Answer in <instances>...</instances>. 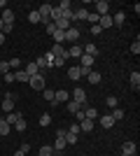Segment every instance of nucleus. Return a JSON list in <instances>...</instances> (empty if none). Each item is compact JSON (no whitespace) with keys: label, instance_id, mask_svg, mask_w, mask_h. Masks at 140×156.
Segmentation results:
<instances>
[{"label":"nucleus","instance_id":"12","mask_svg":"<svg viewBox=\"0 0 140 156\" xmlns=\"http://www.w3.org/2000/svg\"><path fill=\"white\" fill-rule=\"evenodd\" d=\"M2 110L5 112H14V96L12 93H7L5 100H2Z\"/></svg>","mask_w":140,"mask_h":156},{"label":"nucleus","instance_id":"8","mask_svg":"<svg viewBox=\"0 0 140 156\" xmlns=\"http://www.w3.org/2000/svg\"><path fill=\"white\" fill-rule=\"evenodd\" d=\"M0 21L2 23H9V26H14V12L7 7V9H2V16H0Z\"/></svg>","mask_w":140,"mask_h":156},{"label":"nucleus","instance_id":"34","mask_svg":"<svg viewBox=\"0 0 140 156\" xmlns=\"http://www.w3.org/2000/svg\"><path fill=\"white\" fill-rule=\"evenodd\" d=\"M77 140H80L77 135H73V133H66V144H77Z\"/></svg>","mask_w":140,"mask_h":156},{"label":"nucleus","instance_id":"10","mask_svg":"<svg viewBox=\"0 0 140 156\" xmlns=\"http://www.w3.org/2000/svg\"><path fill=\"white\" fill-rule=\"evenodd\" d=\"M73 98H75V100H77V103H80V105H84V103H87V91L77 86V89H75V91H73Z\"/></svg>","mask_w":140,"mask_h":156},{"label":"nucleus","instance_id":"27","mask_svg":"<svg viewBox=\"0 0 140 156\" xmlns=\"http://www.w3.org/2000/svg\"><path fill=\"white\" fill-rule=\"evenodd\" d=\"M87 79L91 82V84H100V72H93V70H89Z\"/></svg>","mask_w":140,"mask_h":156},{"label":"nucleus","instance_id":"30","mask_svg":"<svg viewBox=\"0 0 140 156\" xmlns=\"http://www.w3.org/2000/svg\"><path fill=\"white\" fill-rule=\"evenodd\" d=\"M9 130H12V126L7 124L5 119H0V135H7V133H9Z\"/></svg>","mask_w":140,"mask_h":156},{"label":"nucleus","instance_id":"41","mask_svg":"<svg viewBox=\"0 0 140 156\" xmlns=\"http://www.w3.org/2000/svg\"><path fill=\"white\" fill-rule=\"evenodd\" d=\"M68 133H73V135H80V124H73L68 128Z\"/></svg>","mask_w":140,"mask_h":156},{"label":"nucleus","instance_id":"45","mask_svg":"<svg viewBox=\"0 0 140 156\" xmlns=\"http://www.w3.org/2000/svg\"><path fill=\"white\" fill-rule=\"evenodd\" d=\"M12 28H14V26H9V23H5V26H2V35H7V33H12Z\"/></svg>","mask_w":140,"mask_h":156},{"label":"nucleus","instance_id":"11","mask_svg":"<svg viewBox=\"0 0 140 156\" xmlns=\"http://www.w3.org/2000/svg\"><path fill=\"white\" fill-rule=\"evenodd\" d=\"M80 68H87V70H91V65L93 63H96V58H93V56H87V54H82V56H80Z\"/></svg>","mask_w":140,"mask_h":156},{"label":"nucleus","instance_id":"29","mask_svg":"<svg viewBox=\"0 0 140 156\" xmlns=\"http://www.w3.org/2000/svg\"><path fill=\"white\" fill-rule=\"evenodd\" d=\"M56 151H54V147H49V144H42L40 147V156H54Z\"/></svg>","mask_w":140,"mask_h":156},{"label":"nucleus","instance_id":"4","mask_svg":"<svg viewBox=\"0 0 140 156\" xmlns=\"http://www.w3.org/2000/svg\"><path fill=\"white\" fill-rule=\"evenodd\" d=\"M49 51H52L54 58H63V61L68 58V51L63 49V44H52V49H49Z\"/></svg>","mask_w":140,"mask_h":156},{"label":"nucleus","instance_id":"52","mask_svg":"<svg viewBox=\"0 0 140 156\" xmlns=\"http://www.w3.org/2000/svg\"><path fill=\"white\" fill-rule=\"evenodd\" d=\"M14 156H26V154H23V151L19 149V151H14Z\"/></svg>","mask_w":140,"mask_h":156},{"label":"nucleus","instance_id":"9","mask_svg":"<svg viewBox=\"0 0 140 156\" xmlns=\"http://www.w3.org/2000/svg\"><path fill=\"white\" fill-rule=\"evenodd\" d=\"M68 77L73 79V82L82 79V68H80V65H73V68H68Z\"/></svg>","mask_w":140,"mask_h":156},{"label":"nucleus","instance_id":"54","mask_svg":"<svg viewBox=\"0 0 140 156\" xmlns=\"http://www.w3.org/2000/svg\"><path fill=\"white\" fill-rule=\"evenodd\" d=\"M121 156H131V154H121Z\"/></svg>","mask_w":140,"mask_h":156},{"label":"nucleus","instance_id":"36","mask_svg":"<svg viewBox=\"0 0 140 156\" xmlns=\"http://www.w3.org/2000/svg\"><path fill=\"white\" fill-rule=\"evenodd\" d=\"M87 19H89V23H91V26H96L100 16H98V14H96V12H89V16H87Z\"/></svg>","mask_w":140,"mask_h":156},{"label":"nucleus","instance_id":"49","mask_svg":"<svg viewBox=\"0 0 140 156\" xmlns=\"http://www.w3.org/2000/svg\"><path fill=\"white\" fill-rule=\"evenodd\" d=\"M66 133H68V130H63V128H59V130H56V137H66Z\"/></svg>","mask_w":140,"mask_h":156},{"label":"nucleus","instance_id":"51","mask_svg":"<svg viewBox=\"0 0 140 156\" xmlns=\"http://www.w3.org/2000/svg\"><path fill=\"white\" fill-rule=\"evenodd\" d=\"M5 44V35H2V33H0V47Z\"/></svg>","mask_w":140,"mask_h":156},{"label":"nucleus","instance_id":"23","mask_svg":"<svg viewBox=\"0 0 140 156\" xmlns=\"http://www.w3.org/2000/svg\"><path fill=\"white\" fill-rule=\"evenodd\" d=\"M61 16H63V9H61V7H52V14H49V19H52L54 23H56V21H59Z\"/></svg>","mask_w":140,"mask_h":156},{"label":"nucleus","instance_id":"3","mask_svg":"<svg viewBox=\"0 0 140 156\" xmlns=\"http://www.w3.org/2000/svg\"><path fill=\"white\" fill-rule=\"evenodd\" d=\"M96 14H98V16H105V14H110V2H107V0H96Z\"/></svg>","mask_w":140,"mask_h":156},{"label":"nucleus","instance_id":"20","mask_svg":"<svg viewBox=\"0 0 140 156\" xmlns=\"http://www.w3.org/2000/svg\"><path fill=\"white\" fill-rule=\"evenodd\" d=\"M82 49H84V54H87V56H93V58L98 56V47H96V44H84Z\"/></svg>","mask_w":140,"mask_h":156},{"label":"nucleus","instance_id":"22","mask_svg":"<svg viewBox=\"0 0 140 156\" xmlns=\"http://www.w3.org/2000/svg\"><path fill=\"white\" fill-rule=\"evenodd\" d=\"M80 110H82V105L77 103V100H68V112H70V114H77Z\"/></svg>","mask_w":140,"mask_h":156},{"label":"nucleus","instance_id":"13","mask_svg":"<svg viewBox=\"0 0 140 156\" xmlns=\"http://www.w3.org/2000/svg\"><path fill=\"white\" fill-rule=\"evenodd\" d=\"M68 56H75V58H80L82 54H84V49H82V44H70V49H66Z\"/></svg>","mask_w":140,"mask_h":156},{"label":"nucleus","instance_id":"17","mask_svg":"<svg viewBox=\"0 0 140 156\" xmlns=\"http://www.w3.org/2000/svg\"><path fill=\"white\" fill-rule=\"evenodd\" d=\"M131 89H133V91H138V89H140V72L138 70L131 72Z\"/></svg>","mask_w":140,"mask_h":156},{"label":"nucleus","instance_id":"16","mask_svg":"<svg viewBox=\"0 0 140 156\" xmlns=\"http://www.w3.org/2000/svg\"><path fill=\"white\" fill-rule=\"evenodd\" d=\"M23 72H26L28 77H33V75H38V72H40V68H38V63H26Z\"/></svg>","mask_w":140,"mask_h":156},{"label":"nucleus","instance_id":"1","mask_svg":"<svg viewBox=\"0 0 140 156\" xmlns=\"http://www.w3.org/2000/svg\"><path fill=\"white\" fill-rule=\"evenodd\" d=\"M28 84L33 86L35 91H45V84H47V82H45V72L40 70V72H38V75H33V77L28 79Z\"/></svg>","mask_w":140,"mask_h":156},{"label":"nucleus","instance_id":"2","mask_svg":"<svg viewBox=\"0 0 140 156\" xmlns=\"http://www.w3.org/2000/svg\"><path fill=\"white\" fill-rule=\"evenodd\" d=\"M52 7H54V5H47V2H45L42 7H38V14H40V23H45V26L49 23V21H52V19H49V14H52Z\"/></svg>","mask_w":140,"mask_h":156},{"label":"nucleus","instance_id":"33","mask_svg":"<svg viewBox=\"0 0 140 156\" xmlns=\"http://www.w3.org/2000/svg\"><path fill=\"white\" fill-rule=\"evenodd\" d=\"M49 124H52V114H47V112H45V114L40 117V126H49Z\"/></svg>","mask_w":140,"mask_h":156},{"label":"nucleus","instance_id":"43","mask_svg":"<svg viewBox=\"0 0 140 156\" xmlns=\"http://www.w3.org/2000/svg\"><path fill=\"white\" fill-rule=\"evenodd\" d=\"M61 9H73V5H70V0H63V2H61Z\"/></svg>","mask_w":140,"mask_h":156},{"label":"nucleus","instance_id":"46","mask_svg":"<svg viewBox=\"0 0 140 156\" xmlns=\"http://www.w3.org/2000/svg\"><path fill=\"white\" fill-rule=\"evenodd\" d=\"M91 33H93V35H100V33H103V30H100V26H98V23H96V26H91Z\"/></svg>","mask_w":140,"mask_h":156},{"label":"nucleus","instance_id":"42","mask_svg":"<svg viewBox=\"0 0 140 156\" xmlns=\"http://www.w3.org/2000/svg\"><path fill=\"white\" fill-rule=\"evenodd\" d=\"M2 82H5V84H12V82H14V72H7V75H5V79H2Z\"/></svg>","mask_w":140,"mask_h":156},{"label":"nucleus","instance_id":"40","mask_svg":"<svg viewBox=\"0 0 140 156\" xmlns=\"http://www.w3.org/2000/svg\"><path fill=\"white\" fill-rule=\"evenodd\" d=\"M105 103H107V107H112V110H114V107H117V98L110 96V98H105Z\"/></svg>","mask_w":140,"mask_h":156},{"label":"nucleus","instance_id":"15","mask_svg":"<svg viewBox=\"0 0 140 156\" xmlns=\"http://www.w3.org/2000/svg\"><path fill=\"white\" fill-rule=\"evenodd\" d=\"M124 21H126V14H124V12H117V14H112V23H114L117 28H119V26H124Z\"/></svg>","mask_w":140,"mask_h":156},{"label":"nucleus","instance_id":"38","mask_svg":"<svg viewBox=\"0 0 140 156\" xmlns=\"http://www.w3.org/2000/svg\"><path fill=\"white\" fill-rule=\"evenodd\" d=\"M45 30H47V35H54V33H56V26H54V21H49V23H47Z\"/></svg>","mask_w":140,"mask_h":156},{"label":"nucleus","instance_id":"48","mask_svg":"<svg viewBox=\"0 0 140 156\" xmlns=\"http://www.w3.org/2000/svg\"><path fill=\"white\" fill-rule=\"evenodd\" d=\"M75 119H77V124H80L82 119H84V112H82V110H80V112H77V114H75Z\"/></svg>","mask_w":140,"mask_h":156},{"label":"nucleus","instance_id":"28","mask_svg":"<svg viewBox=\"0 0 140 156\" xmlns=\"http://www.w3.org/2000/svg\"><path fill=\"white\" fill-rule=\"evenodd\" d=\"M52 37H54V42H56V44H63V42H66V33H63V30H56Z\"/></svg>","mask_w":140,"mask_h":156},{"label":"nucleus","instance_id":"6","mask_svg":"<svg viewBox=\"0 0 140 156\" xmlns=\"http://www.w3.org/2000/svg\"><path fill=\"white\" fill-rule=\"evenodd\" d=\"M70 98V93L66 91V89H61V91H54V103L52 105H59V103H63V100H68Z\"/></svg>","mask_w":140,"mask_h":156},{"label":"nucleus","instance_id":"56","mask_svg":"<svg viewBox=\"0 0 140 156\" xmlns=\"http://www.w3.org/2000/svg\"><path fill=\"white\" fill-rule=\"evenodd\" d=\"M131 156H138V154H131Z\"/></svg>","mask_w":140,"mask_h":156},{"label":"nucleus","instance_id":"7","mask_svg":"<svg viewBox=\"0 0 140 156\" xmlns=\"http://www.w3.org/2000/svg\"><path fill=\"white\" fill-rule=\"evenodd\" d=\"M98 26H100V30H105V28H112L114 23H112V14H105V16H100L98 19Z\"/></svg>","mask_w":140,"mask_h":156},{"label":"nucleus","instance_id":"24","mask_svg":"<svg viewBox=\"0 0 140 156\" xmlns=\"http://www.w3.org/2000/svg\"><path fill=\"white\" fill-rule=\"evenodd\" d=\"M121 154H135V142H124L121 144Z\"/></svg>","mask_w":140,"mask_h":156},{"label":"nucleus","instance_id":"5","mask_svg":"<svg viewBox=\"0 0 140 156\" xmlns=\"http://www.w3.org/2000/svg\"><path fill=\"white\" fill-rule=\"evenodd\" d=\"M80 40V30H77V26H70L66 30V42H77Z\"/></svg>","mask_w":140,"mask_h":156},{"label":"nucleus","instance_id":"19","mask_svg":"<svg viewBox=\"0 0 140 156\" xmlns=\"http://www.w3.org/2000/svg\"><path fill=\"white\" fill-rule=\"evenodd\" d=\"M19 119H21V114H19V112H7L5 121H7V124H9V126H14V124H16V121H19Z\"/></svg>","mask_w":140,"mask_h":156},{"label":"nucleus","instance_id":"14","mask_svg":"<svg viewBox=\"0 0 140 156\" xmlns=\"http://www.w3.org/2000/svg\"><path fill=\"white\" fill-rule=\"evenodd\" d=\"M98 124L103 126V128H112V126H114V119L110 117V114H103V117L98 119Z\"/></svg>","mask_w":140,"mask_h":156},{"label":"nucleus","instance_id":"55","mask_svg":"<svg viewBox=\"0 0 140 156\" xmlns=\"http://www.w3.org/2000/svg\"><path fill=\"white\" fill-rule=\"evenodd\" d=\"M0 86H2V79H0Z\"/></svg>","mask_w":140,"mask_h":156},{"label":"nucleus","instance_id":"57","mask_svg":"<svg viewBox=\"0 0 140 156\" xmlns=\"http://www.w3.org/2000/svg\"><path fill=\"white\" fill-rule=\"evenodd\" d=\"M0 119H2V117H0Z\"/></svg>","mask_w":140,"mask_h":156},{"label":"nucleus","instance_id":"25","mask_svg":"<svg viewBox=\"0 0 140 156\" xmlns=\"http://www.w3.org/2000/svg\"><path fill=\"white\" fill-rule=\"evenodd\" d=\"M87 16H89V9H87V7H80V9H75V21L87 19Z\"/></svg>","mask_w":140,"mask_h":156},{"label":"nucleus","instance_id":"53","mask_svg":"<svg viewBox=\"0 0 140 156\" xmlns=\"http://www.w3.org/2000/svg\"><path fill=\"white\" fill-rule=\"evenodd\" d=\"M2 26H5V23H2V21H0V33H2Z\"/></svg>","mask_w":140,"mask_h":156},{"label":"nucleus","instance_id":"44","mask_svg":"<svg viewBox=\"0 0 140 156\" xmlns=\"http://www.w3.org/2000/svg\"><path fill=\"white\" fill-rule=\"evenodd\" d=\"M131 51H133V54H138V51H140V42H138V40H135L133 44H131Z\"/></svg>","mask_w":140,"mask_h":156},{"label":"nucleus","instance_id":"39","mask_svg":"<svg viewBox=\"0 0 140 156\" xmlns=\"http://www.w3.org/2000/svg\"><path fill=\"white\" fill-rule=\"evenodd\" d=\"M7 72H9V63L0 61V75H7Z\"/></svg>","mask_w":140,"mask_h":156},{"label":"nucleus","instance_id":"21","mask_svg":"<svg viewBox=\"0 0 140 156\" xmlns=\"http://www.w3.org/2000/svg\"><path fill=\"white\" fill-rule=\"evenodd\" d=\"M82 112H84V119H91V121H96V117H98L96 107H87V110H82Z\"/></svg>","mask_w":140,"mask_h":156},{"label":"nucleus","instance_id":"37","mask_svg":"<svg viewBox=\"0 0 140 156\" xmlns=\"http://www.w3.org/2000/svg\"><path fill=\"white\" fill-rule=\"evenodd\" d=\"M42 93H45V100H49V105H52L54 103V91H52V89H45Z\"/></svg>","mask_w":140,"mask_h":156},{"label":"nucleus","instance_id":"50","mask_svg":"<svg viewBox=\"0 0 140 156\" xmlns=\"http://www.w3.org/2000/svg\"><path fill=\"white\" fill-rule=\"evenodd\" d=\"M0 9H7V2H5V0H0Z\"/></svg>","mask_w":140,"mask_h":156},{"label":"nucleus","instance_id":"35","mask_svg":"<svg viewBox=\"0 0 140 156\" xmlns=\"http://www.w3.org/2000/svg\"><path fill=\"white\" fill-rule=\"evenodd\" d=\"M28 21H31V23H40V14H38V9L28 14Z\"/></svg>","mask_w":140,"mask_h":156},{"label":"nucleus","instance_id":"47","mask_svg":"<svg viewBox=\"0 0 140 156\" xmlns=\"http://www.w3.org/2000/svg\"><path fill=\"white\" fill-rule=\"evenodd\" d=\"M21 151H23V154H28V151H31V144L23 142V144H21Z\"/></svg>","mask_w":140,"mask_h":156},{"label":"nucleus","instance_id":"26","mask_svg":"<svg viewBox=\"0 0 140 156\" xmlns=\"http://www.w3.org/2000/svg\"><path fill=\"white\" fill-rule=\"evenodd\" d=\"M7 63H9V70H23L21 58H12V61H7Z\"/></svg>","mask_w":140,"mask_h":156},{"label":"nucleus","instance_id":"32","mask_svg":"<svg viewBox=\"0 0 140 156\" xmlns=\"http://www.w3.org/2000/svg\"><path fill=\"white\" fill-rule=\"evenodd\" d=\"M110 117H112L114 121H117V119H124V110H121V107H114V110H112V114H110Z\"/></svg>","mask_w":140,"mask_h":156},{"label":"nucleus","instance_id":"18","mask_svg":"<svg viewBox=\"0 0 140 156\" xmlns=\"http://www.w3.org/2000/svg\"><path fill=\"white\" fill-rule=\"evenodd\" d=\"M80 130L91 133V130H93V121H91V119H82V121H80Z\"/></svg>","mask_w":140,"mask_h":156},{"label":"nucleus","instance_id":"31","mask_svg":"<svg viewBox=\"0 0 140 156\" xmlns=\"http://www.w3.org/2000/svg\"><path fill=\"white\" fill-rule=\"evenodd\" d=\"M14 128H16V130H21V133H23V130H26V128H28V124H26V119L21 117V119H19V121H16V124H14Z\"/></svg>","mask_w":140,"mask_h":156}]
</instances>
